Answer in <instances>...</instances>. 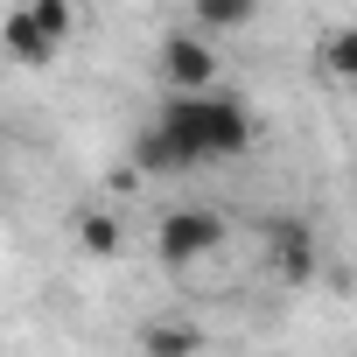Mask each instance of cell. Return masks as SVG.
Returning <instances> with one entry per match:
<instances>
[{"instance_id":"cell-1","label":"cell","mask_w":357,"mask_h":357,"mask_svg":"<svg viewBox=\"0 0 357 357\" xmlns=\"http://www.w3.org/2000/svg\"><path fill=\"white\" fill-rule=\"evenodd\" d=\"M252 112L231 91H168L154 126L133 133V168L140 175H190V168H218L238 161L252 147Z\"/></svg>"},{"instance_id":"cell-2","label":"cell","mask_w":357,"mask_h":357,"mask_svg":"<svg viewBox=\"0 0 357 357\" xmlns=\"http://www.w3.org/2000/svg\"><path fill=\"white\" fill-rule=\"evenodd\" d=\"M70 36H77V8H22L15 0V15L0 22V50H8L15 63H29V70L56 63Z\"/></svg>"},{"instance_id":"cell-3","label":"cell","mask_w":357,"mask_h":357,"mask_svg":"<svg viewBox=\"0 0 357 357\" xmlns=\"http://www.w3.org/2000/svg\"><path fill=\"white\" fill-rule=\"evenodd\" d=\"M225 245V218L211 211V204H175V211H161V225H154V259L161 266H197V259H211Z\"/></svg>"},{"instance_id":"cell-4","label":"cell","mask_w":357,"mask_h":357,"mask_svg":"<svg viewBox=\"0 0 357 357\" xmlns=\"http://www.w3.org/2000/svg\"><path fill=\"white\" fill-rule=\"evenodd\" d=\"M161 84L168 91H218V50L197 29H168L161 36Z\"/></svg>"},{"instance_id":"cell-5","label":"cell","mask_w":357,"mask_h":357,"mask_svg":"<svg viewBox=\"0 0 357 357\" xmlns=\"http://www.w3.org/2000/svg\"><path fill=\"white\" fill-rule=\"evenodd\" d=\"M315 259H322V245H315V231H301V225H280L273 231V266H280V280H315Z\"/></svg>"},{"instance_id":"cell-6","label":"cell","mask_w":357,"mask_h":357,"mask_svg":"<svg viewBox=\"0 0 357 357\" xmlns=\"http://www.w3.org/2000/svg\"><path fill=\"white\" fill-rule=\"evenodd\" d=\"M140 350H147V357H197V350H204V329H197L190 315H183V322H147Z\"/></svg>"},{"instance_id":"cell-7","label":"cell","mask_w":357,"mask_h":357,"mask_svg":"<svg viewBox=\"0 0 357 357\" xmlns=\"http://www.w3.org/2000/svg\"><path fill=\"white\" fill-rule=\"evenodd\" d=\"M259 15V0H190V22H197V36L211 29V36H225V29H245Z\"/></svg>"},{"instance_id":"cell-8","label":"cell","mask_w":357,"mask_h":357,"mask_svg":"<svg viewBox=\"0 0 357 357\" xmlns=\"http://www.w3.org/2000/svg\"><path fill=\"white\" fill-rule=\"evenodd\" d=\"M70 231H77V245H84L91 259H112V252H119V225H112L105 211H77Z\"/></svg>"},{"instance_id":"cell-9","label":"cell","mask_w":357,"mask_h":357,"mask_svg":"<svg viewBox=\"0 0 357 357\" xmlns=\"http://www.w3.org/2000/svg\"><path fill=\"white\" fill-rule=\"evenodd\" d=\"M322 70H329L336 84H350V70H357V36H350V29H329V36H322Z\"/></svg>"},{"instance_id":"cell-10","label":"cell","mask_w":357,"mask_h":357,"mask_svg":"<svg viewBox=\"0 0 357 357\" xmlns=\"http://www.w3.org/2000/svg\"><path fill=\"white\" fill-rule=\"evenodd\" d=\"M22 8H77L84 15V0H22Z\"/></svg>"}]
</instances>
